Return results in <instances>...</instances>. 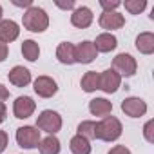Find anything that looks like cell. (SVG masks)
Returning a JSON list of instances; mask_svg holds the SVG:
<instances>
[{
  "label": "cell",
  "instance_id": "6da1fadb",
  "mask_svg": "<svg viewBox=\"0 0 154 154\" xmlns=\"http://www.w3.org/2000/svg\"><path fill=\"white\" fill-rule=\"evenodd\" d=\"M122 122L116 116H105L102 122L96 123L94 129V138L96 140H103V141H116L122 136Z\"/></svg>",
  "mask_w": 154,
  "mask_h": 154
},
{
  "label": "cell",
  "instance_id": "7a4b0ae2",
  "mask_svg": "<svg viewBox=\"0 0 154 154\" xmlns=\"http://www.w3.org/2000/svg\"><path fill=\"white\" fill-rule=\"evenodd\" d=\"M22 24L31 33H44L49 27V17L42 8L31 6L22 17Z\"/></svg>",
  "mask_w": 154,
  "mask_h": 154
},
{
  "label": "cell",
  "instance_id": "3957f363",
  "mask_svg": "<svg viewBox=\"0 0 154 154\" xmlns=\"http://www.w3.org/2000/svg\"><path fill=\"white\" fill-rule=\"evenodd\" d=\"M36 129L40 131H45L47 134H56L60 129H62V116L56 112V111H51V109H45L40 112V116L36 118Z\"/></svg>",
  "mask_w": 154,
  "mask_h": 154
},
{
  "label": "cell",
  "instance_id": "277c9868",
  "mask_svg": "<svg viewBox=\"0 0 154 154\" xmlns=\"http://www.w3.org/2000/svg\"><path fill=\"white\" fill-rule=\"evenodd\" d=\"M40 131L33 125H24L17 129V143L22 149H35L40 143Z\"/></svg>",
  "mask_w": 154,
  "mask_h": 154
},
{
  "label": "cell",
  "instance_id": "5b68a950",
  "mask_svg": "<svg viewBox=\"0 0 154 154\" xmlns=\"http://www.w3.org/2000/svg\"><path fill=\"white\" fill-rule=\"evenodd\" d=\"M136 69H138V63L129 53H120L112 60V71H116L120 76H132Z\"/></svg>",
  "mask_w": 154,
  "mask_h": 154
},
{
  "label": "cell",
  "instance_id": "8992f818",
  "mask_svg": "<svg viewBox=\"0 0 154 154\" xmlns=\"http://www.w3.org/2000/svg\"><path fill=\"white\" fill-rule=\"evenodd\" d=\"M96 54L98 51L94 44L89 40H84L78 45H74V62H78V63H91L96 58Z\"/></svg>",
  "mask_w": 154,
  "mask_h": 154
},
{
  "label": "cell",
  "instance_id": "52a82bcc",
  "mask_svg": "<svg viewBox=\"0 0 154 154\" xmlns=\"http://www.w3.org/2000/svg\"><path fill=\"white\" fill-rule=\"evenodd\" d=\"M35 109H36V103H35V100L31 96H18L15 100V103H13V114L18 120L29 118L35 112Z\"/></svg>",
  "mask_w": 154,
  "mask_h": 154
},
{
  "label": "cell",
  "instance_id": "ba28073f",
  "mask_svg": "<svg viewBox=\"0 0 154 154\" xmlns=\"http://www.w3.org/2000/svg\"><path fill=\"white\" fill-rule=\"evenodd\" d=\"M120 84H122V76L112 69H107L100 74V89L107 94L116 93L120 89Z\"/></svg>",
  "mask_w": 154,
  "mask_h": 154
},
{
  "label": "cell",
  "instance_id": "9c48e42d",
  "mask_svg": "<svg viewBox=\"0 0 154 154\" xmlns=\"http://www.w3.org/2000/svg\"><path fill=\"white\" fill-rule=\"evenodd\" d=\"M35 93L40 96V98H51L56 94L58 91V85L56 82L51 78V76H38V78L35 80Z\"/></svg>",
  "mask_w": 154,
  "mask_h": 154
},
{
  "label": "cell",
  "instance_id": "30bf717a",
  "mask_svg": "<svg viewBox=\"0 0 154 154\" xmlns=\"http://www.w3.org/2000/svg\"><path fill=\"white\" fill-rule=\"evenodd\" d=\"M122 111L131 118H140V116H143L147 112V103L141 98L131 96V98H125L122 102Z\"/></svg>",
  "mask_w": 154,
  "mask_h": 154
},
{
  "label": "cell",
  "instance_id": "8fae6325",
  "mask_svg": "<svg viewBox=\"0 0 154 154\" xmlns=\"http://www.w3.org/2000/svg\"><path fill=\"white\" fill-rule=\"evenodd\" d=\"M98 24H100L102 29L112 31V29H120V27H123L125 18H123V15H120V13H116V11H109V13L103 11V13L100 15Z\"/></svg>",
  "mask_w": 154,
  "mask_h": 154
},
{
  "label": "cell",
  "instance_id": "7c38bea8",
  "mask_svg": "<svg viewBox=\"0 0 154 154\" xmlns=\"http://www.w3.org/2000/svg\"><path fill=\"white\" fill-rule=\"evenodd\" d=\"M71 24L74 27H78V29H85L93 24V11L85 6L82 8H76L71 15Z\"/></svg>",
  "mask_w": 154,
  "mask_h": 154
},
{
  "label": "cell",
  "instance_id": "4fadbf2b",
  "mask_svg": "<svg viewBox=\"0 0 154 154\" xmlns=\"http://www.w3.org/2000/svg\"><path fill=\"white\" fill-rule=\"evenodd\" d=\"M9 82L15 87H26L31 84V72L29 69H26L24 65H15L9 71Z\"/></svg>",
  "mask_w": 154,
  "mask_h": 154
},
{
  "label": "cell",
  "instance_id": "5bb4252c",
  "mask_svg": "<svg viewBox=\"0 0 154 154\" xmlns=\"http://www.w3.org/2000/svg\"><path fill=\"white\" fill-rule=\"evenodd\" d=\"M20 35V27L17 22L13 20H2L0 22V42L9 44L13 40H17Z\"/></svg>",
  "mask_w": 154,
  "mask_h": 154
},
{
  "label": "cell",
  "instance_id": "9a60e30c",
  "mask_svg": "<svg viewBox=\"0 0 154 154\" xmlns=\"http://www.w3.org/2000/svg\"><path fill=\"white\" fill-rule=\"evenodd\" d=\"M93 44H94V47H96L98 53H109V51L116 49L118 40H116V36L111 35V33H102V35L96 36V40H94Z\"/></svg>",
  "mask_w": 154,
  "mask_h": 154
},
{
  "label": "cell",
  "instance_id": "2e32d148",
  "mask_svg": "<svg viewBox=\"0 0 154 154\" xmlns=\"http://www.w3.org/2000/svg\"><path fill=\"white\" fill-rule=\"evenodd\" d=\"M89 111H91L93 116H102V118H105V116L111 114L112 103H111L109 100H105V98H94V100H91V103H89Z\"/></svg>",
  "mask_w": 154,
  "mask_h": 154
},
{
  "label": "cell",
  "instance_id": "e0dca14e",
  "mask_svg": "<svg viewBox=\"0 0 154 154\" xmlns=\"http://www.w3.org/2000/svg\"><path fill=\"white\" fill-rule=\"evenodd\" d=\"M136 49L141 54H152L154 53V35L145 31L136 36Z\"/></svg>",
  "mask_w": 154,
  "mask_h": 154
},
{
  "label": "cell",
  "instance_id": "ac0fdd59",
  "mask_svg": "<svg viewBox=\"0 0 154 154\" xmlns=\"http://www.w3.org/2000/svg\"><path fill=\"white\" fill-rule=\"evenodd\" d=\"M56 58H58V62H62L65 65L76 63L74 62V45L71 42H62L56 47Z\"/></svg>",
  "mask_w": 154,
  "mask_h": 154
},
{
  "label": "cell",
  "instance_id": "d6986e66",
  "mask_svg": "<svg viewBox=\"0 0 154 154\" xmlns=\"http://www.w3.org/2000/svg\"><path fill=\"white\" fill-rule=\"evenodd\" d=\"M69 149L72 154H91V143L87 138L76 134L71 138V143H69Z\"/></svg>",
  "mask_w": 154,
  "mask_h": 154
},
{
  "label": "cell",
  "instance_id": "ffe728a7",
  "mask_svg": "<svg viewBox=\"0 0 154 154\" xmlns=\"http://www.w3.org/2000/svg\"><path fill=\"white\" fill-rule=\"evenodd\" d=\"M80 85H82V89L85 93H94L96 89H100V74L96 71H87L82 76Z\"/></svg>",
  "mask_w": 154,
  "mask_h": 154
},
{
  "label": "cell",
  "instance_id": "44dd1931",
  "mask_svg": "<svg viewBox=\"0 0 154 154\" xmlns=\"http://www.w3.org/2000/svg\"><path fill=\"white\" fill-rule=\"evenodd\" d=\"M38 149H40V154H60V140L49 134L47 138L40 140Z\"/></svg>",
  "mask_w": 154,
  "mask_h": 154
},
{
  "label": "cell",
  "instance_id": "7402d4cb",
  "mask_svg": "<svg viewBox=\"0 0 154 154\" xmlns=\"http://www.w3.org/2000/svg\"><path fill=\"white\" fill-rule=\"evenodd\" d=\"M22 54H24L26 60L36 62L38 56H40V47H38V44H36L35 40H24V44H22Z\"/></svg>",
  "mask_w": 154,
  "mask_h": 154
},
{
  "label": "cell",
  "instance_id": "603a6c76",
  "mask_svg": "<svg viewBox=\"0 0 154 154\" xmlns=\"http://www.w3.org/2000/svg\"><path fill=\"white\" fill-rule=\"evenodd\" d=\"M123 6L131 15H140L147 8V0H125Z\"/></svg>",
  "mask_w": 154,
  "mask_h": 154
},
{
  "label": "cell",
  "instance_id": "cb8c5ba5",
  "mask_svg": "<svg viewBox=\"0 0 154 154\" xmlns=\"http://www.w3.org/2000/svg\"><path fill=\"white\" fill-rule=\"evenodd\" d=\"M94 129H96V122H82L78 125V134L87 138V140H94Z\"/></svg>",
  "mask_w": 154,
  "mask_h": 154
},
{
  "label": "cell",
  "instance_id": "d4e9b609",
  "mask_svg": "<svg viewBox=\"0 0 154 154\" xmlns=\"http://www.w3.org/2000/svg\"><path fill=\"white\" fill-rule=\"evenodd\" d=\"M100 6L103 8L105 13H109V11H114L116 8H120V2L118 0H100Z\"/></svg>",
  "mask_w": 154,
  "mask_h": 154
},
{
  "label": "cell",
  "instance_id": "484cf974",
  "mask_svg": "<svg viewBox=\"0 0 154 154\" xmlns=\"http://www.w3.org/2000/svg\"><path fill=\"white\" fill-rule=\"evenodd\" d=\"M152 127H154V122H152V120H149V122L145 123V127H143V136H145V140H147L149 143H152V141H154V136H152Z\"/></svg>",
  "mask_w": 154,
  "mask_h": 154
},
{
  "label": "cell",
  "instance_id": "4316f807",
  "mask_svg": "<svg viewBox=\"0 0 154 154\" xmlns=\"http://www.w3.org/2000/svg\"><path fill=\"white\" fill-rule=\"evenodd\" d=\"M8 141H9V136L6 131H0V154H2L8 147Z\"/></svg>",
  "mask_w": 154,
  "mask_h": 154
},
{
  "label": "cell",
  "instance_id": "83f0119b",
  "mask_svg": "<svg viewBox=\"0 0 154 154\" xmlns=\"http://www.w3.org/2000/svg\"><path fill=\"white\" fill-rule=\"evenodd\" d=\"M107 154H131V150H129L125 145H116V147H112Z\"/></svg>",
  "mask_w": 154,
  "mask_h": 154
},
{
  "label": "cell",
  "instance_id": "f1b7e54d",
  "mask_svg": "<svg viewBox=\"0 0 154 154\" xmlns=\"http://www.w3.org/2000/svg\"><path fill=\"white\" fill-rule=\"evenodd\" d=\"M8 53H9V49H8V44L0 42V62H4V60L8 58Z\"/></svg>",
  "mask_w": 154,
  "mask_h": 154
},
{
  "label": "cell",
  "instance_id": "f546056e",
  "mask_svg": "<svg viewBox=\"0 0 154 154\" xmlns=\"http://www.w3.org/2000/svg\"><path fill=\"white\" fill-rule=\"evenodd\" d=\"M8 98H9V91H8V87H4L2 84H0V103H4Z\"/></svg>",
  "mask_w": 154,
  "mask_h": 154
},
{
  "label": "cell",
  "instance_id": "4dcf8cb0",
  "mask_svg": "<svg viewBox=\"0 0 154 154\" xmlns=\"http://www.w3.org/2000/svg\"><path fill=\"white\" fill-rule=\"evenodd\" d=\"M56 6L60 9H72L74 8V2H72V0H69V2H56Z\"/></svg>",
  "mask_w": 154,
  "mask_h": 154
},
{
  "label": "cell",
  "instance_id": "1f68e13d",
  "mask_svg": "<svg viewBox=\"0 0 154 154\" xmlns=\"http://www.w3.org/2000/svg\"><path fill=\"white\" fill-rule=\"evenodd\" d=\"M13 4H15V6H18V8H27V9L33 6V2H31V0H24V2H20V0H15Z\"/></svg>",
  "mask_w": 154,
  "mask_h": 154
},
{
  "label": "cell",
  "instance_id": "d6a6232c",
  "mask_svg": "<svg viewBox=\"0 0 154 154\" xmlns=\"http://www.w3.org/2000/svg\"><path fill=\"white\" fill-rule=\"evenodd\" d=\"M6 114H8V109H6V105H4V103H0V123H2V122L6 120Z\"/></svg>",
  "mask_w": 154,
  "mask_h": 154
},
{
  "label": "cell",
  "instance_id": "836d02e7",
  "mask_svg": "<svg viewBox=\"0 0 154 154\" xmlns=\"http://www.w3.org/2000/svg\"><path fill=\"white\" fill-rule=\"evenodd\" d=\"M2 15H4V11H2V6H0V22H2Z\"/></svg>",
  "mask_w": 154,
  "mask_h": 154
}]
</instances>
